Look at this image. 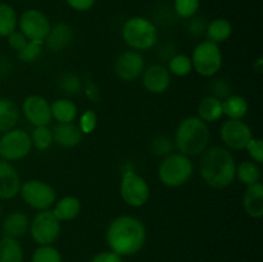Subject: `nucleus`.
<instances>
[{"label":"nucleus","instance_id":"f257e3e1","mask_svg":"<svg viewBox=\"0 0 263 262\" xmlns=\"http://www.w3.org/2000/svg\"><path fill=\"white\" fill-rule=\"evenodd\" d=\"M105 240L110 251L118 256H134L145 246L146 228L143 221L135 216L120 215L108 225Z\"/></svg>","mask_w":263,"mask_h":262},{"label":"nucleus","instance_id":"f03ea898","mask_svg":"<svg viewBox=\"0 0 263 262\" xmlns=\"http://www.w3.org/2000/svg\"><path fill=\"white\" fill-rule=\"evenodd\" d=\"M235 157L225 146H208L200 154L199 175L210 188L226 189L235 181Z\"/></svg>","mask_w":263,"mask_h":262},{"label":"nucleus","instance_id":"7ed1b4c3","mask_svg":"<svg viewBox=\"0 0 263 262\" xmlns=\"http://www.w3.org/2000/svg\"><path fill=\"white\" fill-rule=\"evenodd\" d=\"M174 145L179 153L198 157L210 146L211 131L208 123L197 116H189L179 122L174 135Z\"/></svg>","mask_w":263,"mask_h":262},{"label":"nucleus","instance_id":"20e7f679","mask_svg":"<svg viewBox=\"0 0 263 262\" xmlns=\"http://www.w3.org/2000/svg\"><path fill=\"white\" fill-rule=\"evenodd\" d=\"M121 36L128 49L141 53L157 45L159 33L157 26L149 18L135 15L125 21Z\"/></svg>","mask_w":263,"mask_h":262},{"label":"nucleus","instance_id":"39448f33","mask_svg":"<svg viewBox=\"0 0 263 262\" xmlns=\"http://www.w3.org/2000/svg\"><path fill=\"white\" fill-rule=\"evenodd\" d=\"M194 175V163L185 154L171 153L163 157L157 169V176L162 185L171 189L184 186Z\"/></svg>","mask_w":263,"mask_h":262},{"label":"nucleus","instance_id":"423d86ee","mask_svg":"<svg viewBox=\"0 0 263 262\" xmlns=\"http://www.w3.org/2000/svg\"><path fill=\"white\" fill-rule=\"evenodd\" d=\"M193 71L205 79H212L221 71L223 64V55L220 45L210 40H202L193 49L192 57Z\"/></svg>","mask_w":263,"mask_h":262},{"label":"nucleus","instance_id":"0eeeda50","mask_svg":"<svg viewBox=\"0 0 263 262\" xmlns=\"http://www.w3.org/2000/svg\"><path fill=\"white\" fill-rule=\"evenodd\" d=\"M120 197L128 207L141 208L151 199V186L141 175L127 170L121 176Z\"/></svg>","mask_w":263,"mask_h":262},{"label":"nucleus","instance_id":"6e6552de","mask_svg":"<svg viewBox=\"0 0 263 262\" xmlns=\"http://www.w3.org/2000/svg\"><path fill=\"white\" fill-rule=\"evenodd\" d=\"M21 198L30 208L35 211L51 210L57 200V192L49 182L39 179L22 181L20 189Z\"/></svg>","mask_w":263,"mask_h":262},{"label":"nucleus","instance_id":"1a4fd4ad","mask_svg":"<svg viewBox=\"0 0 263 262\" xmlns=\"http://www.w3.org/2000/svg\"><path fill=\"white\" fill-rule=\"evenodd\" d=\"M61 221L51 210L39 211L30 221L28 234L39 246H53L61 235Z\"/></svg>","mask_w":263,"mask_h":262},{"label":"nucleus","instance_id":"9d476101","mask_svg":"<svg viewBox=\"0 0 263 262\" xmlns=\"http://www.w3.org/2000/svg\"><path fill=\"white\" fill-rule=\"evenodd\" d=\"M32 143L30 134L23 128H12L0 138V158L8 162H17L31 153Z\"/></svg>","mask_w":263,"mask_h":262},{"label":"nucleus","instance_id":"9b49d317","mask_svg":"<svg viewBox=\"0 0 263 262\" xmlns=\"http://www.w3.org/2000/svg\"><path fill=\"white\" fill-rule=\"evenodd\" d=\"M18 28L27 40L44 43L51 28L48 15L39 9H27L18 17Z\"/></svg>","mask_w":263,"mask_h":262},{"label":"nucleus","instance_id":"f8f14e48","mask_svg":"<svg viewBox=\"0 0 263 262\" xmlns=\"http://www.w3.org/2000/svg\"><path fill=\"white\" fill-rule=\"evenodd\" d=\"M220 138L229 151H244L253 138L251 126L243 120H226L220 127Z\"/></svg>","mask_w":263,"mask_h":262},{"label":"nucleus","instance_id":"ddd939ff","mask_svg":"<svg viewBox=\"0 0 263 262\" xmlns=\"http://www.w3.org/2000/svg\"><path fill=\"white\" fill-rule=\"evenodd\" d=\"M145 68V59L140 51L127 49L118 54L113 63V72L125 82H133L140 79Z\"/></svg>","mask_w":263,"mask_h":262},{"label":"nucleus","instance_id":"4468645a","mask_svg":"<svg viewBox=\"0 0 263 262\" xmlns=\"http://www.w3.org/2000/svg\"><path fill=\"white\" fill-rule=\"evenodd\" d=\"M21 112L23 113L26 120L33 126H49L51 122L50 103L48 99L41 95L32 94L25 98L21 107Z\"/></svg>","mask_w":263,"mask_h":262},{"label":"nucleus","instance_id":"2eb2a0df","mask_svg":"<svg viewBox=\"0 0 263 262\" xmlns=\"http://www.w3.org/2000/svg\"><path fill=\"white\" fill-rule=\"evenodd\" d=\"M140 79L141 82H143L144 89L154 95L166 92L171 86L172 81V76L168 69H167V67L159 63L145 66Z\"/></svg>","mask_w":263,"mask_h":262},{"label":"nucleus","instance_id":"dca6fc26","mask_svg":"<svg viewBox=\"0 0 263 262\" xmlns=\"http://www.w3.org/2000/svg\"><path fill=\"white\" fill-rule=\"evenodd\" d=\"M21 184L22 180L12 162L0 158V200L14 199L20 194Z\"/></svg>","mask_w":263,"mask_h":262},{"label":"nucleus","instance_id":"f3484780","mask_svg":"<svg viewBox=\"0 0 263 262\" xmlns=\"http://www.w3.org/2000/svg\"><path fill=\"white\" fill-rule=\"evenodd\" d=\"M72 40H73V30L71 26L64 22H59L51 26L44 44L50 51L58 53L66 50L72 44Z\"/></svg>","mask_w":263,"mask_h":262},{"label":"nucleus","instance_id":"a211bd4d","mask_svg":"<svg viewBox=\"0 0 263 262\" xmlns=\"http://www.w3.org/2000/svg\"><path fill=\"white\" fill-rule=\"evenodd\" d=\"M28 228H30V218L27 213L23 211H12L8 213L2 223L3 236L13 239L23 238L28 233Z\"/></svg>","mask_w":263,"mask_h":262},{"label":"nucleus","instance_id":"6ab92c4d","mask_svg":"<svg viewBox=\"0 0 263 262\" xmlns=\"http://www.w3.org/2000/svg\"><path fill=\"white\" fill-rule=\"evenodd\" d=\"M53 131V140L57 145L62 148H74L79 145L82 140V133L80 131L79 126L74 122L71 123H57Z\"/></svg>","mask_w":263,"mask_h":262},{"label":"nucleus","instance_id":"aec40b11","mask_svg":"<svg viewBox=\"0 0 263 262\" xmlns=\"http://www.w3.org/2000/svg\"><path fill=\"white\" fill-rule=\"evenodd\" d=\"M243 208L251 218H261L263 216V184L257 182L246 188L243 194Z\"/></svg>","mask_w":263,"mask_h":262},{"label":"nucleus","instance_id":"412c9836","mask_svg":"<svg viewBox=\"0 0 263 262\" xmlns=\"http://www.w3.org/2000/svg\"><path fill=\"white\" fill-rule=\"evenodd\" d=\"M51 212L61 222L72 221L81 213V200L74 195H64L61 199L55 200L51 207Z\"/></svg>","mask_w":263,"mask_h":262},{"label":"nucleus","instance_id":"4be33fe9","mask_svg":"<svg viewBox=\"0 0 263 262\" xmlns=\"http://www.w3.org/2000/svg\"><path fill=\"white\" fill-rule=\"evenodd\" d=\"M51 118L58 123H71L79 117V108L76 103L68 98H59L50 103Z\"/></svg>","mask_w":263,"mask_h":262},{"label":"nucleus","instance_id":"5701e85b","mask_svg":"<svg viewBox=\"0 0 263 262\" xmlns=\"http://www.w3.org/2000/svg\"><path fill=\"white\" fill-rule=\"evenodd\" d=\"M198 118L205 123H213L217 122L222 118V100L217 99V98L212 97V95H207L203 98L199 102L197 107Z\"/></svg>","mask_w":263,"mask_h":262},{"label":"nucleus","instance_id":"b1692460","mask_svg":"<svg viewBox=\"0 0 263 262\" xmlns=\"http://www.w3.org/2000/svg\"><path fill=\"white\" fill-rule=\"evenodd\" d=\"M204 33L207 40L220 45V44L226 43L231 38V35H233V25L226 18H215V20L208 23Z\"/></svg>","mask_w":263,"mask_h":262},{"label":"nucleus","instance_id":"393cba45","mask_svg":"<svg viewBox=\"0 0 263 262\" xmlns=\"http://www.w3.org/2000/svg\"><path fill=\"white\" fill-rule=\"evenodd\" d=\"M20 108L14 100L9 98H0V134L12 130L20 120Z\"/></svg>","mask_w":263,"mask_h":262},{"label":"nucleus","instance_id":"a878e982","mask_svg":"<svg viewBox=\"0 0 263 262\" xmlns=\"http://www.w3.org/2000/svg\"><path fill=\"white\" fill-rule=\"evenodd\" d=\"M248 110V100L241 95L230 94L222 100V113L229 120H243Z\"/></svg>","mask_w":263,"mask_h":262},{"label":"nucleus","instance_id":"bb28decb","mask_svg":"<svg viewBox=\"0 0 263 262\" xmlns=\"http://www.w3.org/2000/svg\"><path fill=\"white\" fill-rule=\"evenodd\" d=\"M261 177L262 170L259 164L256 163V162L247 159V161H243L239 164H236L235 179H238L246 186L261 182Z\"/></svg>","mask_w":263,"mask_h":262},{"label":"nucleus","instance_id":"cd10ccee","mask_svg":"<svg viewBox=\"0 0 263 262\" xmlns=\"http://www.w3.org/2000/svg\"><path fill=\"white\" fill-rule=\"evenodd\" d=\"M0 262H23V248L18 239H0Z\"/></svg>","mask_w":263,"mask_h":262},{"label":"nucleus","instance_id":"c85d7f7f","mask_svg":"<svg viewBox=\"0 0 263 262\" xmlns=\"http://www.w3.org/2000/svg\"><path fill=\"white\" fill-rule=\"evenodd\" d=\"M18 27V17L14 8L0 3V38H7Z\"/></svg>","mask_w":263,"mask_h":262},{"label":"nucleus","instance_id":"c756f323","mask_svg":"<svg viewBox=\"0 0 263 262\" xmlns=\"http://www.w3.org/2000/svg\"><path fill=\"white\" fill-rule=\"evenodd\" d=\"M167 69L170 71L171 76L186 77L187 74L192 73L193 71L192 59H190V57L186 55V54H175V55H172L171 59H170Z\"/></svg>","mask_w":263,"mask_h":262},{"label":"nucleus","instance_id":"7c9ffc66","mask_svg":"<svg viewBox=\"0 0 263 262\" xmlns=\"http://www.w3.org/2000/svg\"><path fill=\"white\" fill-rule=\"evenodd\" d=\"M31 143L32 148H36L37 151H48L54 144L53 140V131L49 128V126H37L33 127L32 133L30 134Z\"/></svg>","mask_w":263,"mask_h":262},{"label":"nucleus","instance_id":"2f4dec72","mask_svg":"<svg viewBox=\"0 0 263 262\" xmlns=\"http://www.w3.org/2000/svg\"><path fill=\"white\" fill-rule=\"evenodd\" d=\"M44 43L40 41L28 40L20 51H17V57L22 63H33L40 58L43 53Z\"/></svg>","mask_w":263,"mask_h":262},{"label":"nucleus","instance_id":"473e14b6","mask_svg":"<svg viewBox=\"0 0 263 262\" xmlns=\"http://www.w3.org/2000/svg\"><path fill=\"white\" fill-rule=\"evenodd\" d=\"M31 262H63L61 252L53 246H39L33 251Z\"/></svg>","mask_w":263,"mask_h":262},{"label":"nucleus","instance_id":"72a5a7b5","mask_svg":"<svg viewBox=\"0 0 263 262\" xmlns=\"http://www.w3.org/2000/svg\"><path fill=\"white\" fill-rule=\"evenodd\" d=\"M200 0H174V9L177 17L192 20L199 10Z\"/></svg>","mask_w":263,"mask_h":262},{"label":"nucleus","instance_id":"f704fd0d","mask_svg":"<svg viewBox=\"0 0 263 262\" xmlns=\"http://www.w3.org/2000/svg\"><path fill=\"white\" fill-rule=\"evenodd\" d=\"M175 148L174 140L166 135H158L152 140L151 151L157 157H166L172 153V149Z\"/></svg>","mask_w":263,"mask_h":262},{"label":"nucleus","instance_id":"c9c22d12","mask_svg":"<svg viewBox=\"0 0 263 262\" xmlns=\"http://www.w3.org/2000/svg\"><path fill=\"white\" fill-rule=\"evenodd\" d=\"M79 128L82 135H90L98 126V113L94 109H85L79 116Z\"/></svg>","mask_w":263,"mask_h":262},{"label":"nucleus","instance_id":"e433bc0d","mask_svg":"<svg viewBox=\"0 0 263 262\" xmlns=\"http://www.w3.org/2000/svg\"><path fill=\"white\" fill-rule=\"evenodd\" d=\"M59 86H61V89L66 94L76 95L82 90V82L77 74L68 72V73H64L61 77V80H59Z\"/></svg>","mask_w":263,"mask_h":262},{"label":"nucleus","instance_id":"4c0bfd02","mask_svg":"<svg viewBox=\"0 0 263 262\" xmlns=\"http://www.w3.org/2000/svg\"><path fill=\"white\" fill-rule=\"evenodd\" d=\"M248 153L251 161L256 162V163L262 164L263 163V141L259 138H252L251 141L247 144L246 149Z\"/></svg>","mask_w":263,"mask_h":262},{"label":"nucleus","instance_id":"58836bf2","mask_svg":"<svg viewBox=\"0 0 263 262\" xmlns=\"http://www.w3.org/2000/svg\"><path fill=\"white\" fill-rule=\"evenodd\" d=\"M212 90L213 91L211 92V95L220 100H223L226 97L230 95V86H229L228 82L222 79H218L212 82Z\"/></svg>","mask_w":263,"mask_h":262},{"label":"nucleus","instance_id":"ea45409f","mask_svg":"<svg viewBox=\"0 0 263 262\" xmlns=\"http://www.w3.org/2000/svg\"><path fill=\"white\" fill-rule=\"evenodd\" d=\"M7 41L9 48L13 49V50L17 53V51H20L21 49L25 46V44L27 43L28 40L20 30H15L14 32H12L9 36H7Z\"/></svg>","mask_w":263,"mask_h":262},{"label":"nucleus","instance_id":"a19ab883","mask_svg":"<svg viewBox=\"0 0 263 262\" xmlns=\"http://www.w3.org/2000/svg\"><path fill=\"white\" fill-rule=\"evenodd\" d=\"M82 90H84L85 95L91 100L92 103H97L99 102L100 99V91H99V87L95 82H92L91 80H87L84 85H82Z\"/></svg>","mask_w":263,"mask_h":262},{"label":"nucleus","instance_id":"79ce46f5","mask_svg":"<svg viewBox=\"0 0 263 262\" xmlns=\"http://www.w3.org/2000/svg\"><path fill=\"white\" fill-rule=\"evenodd\" d=\"M90 262H123V259L122 257L116 254L115 252L105 251L95 254V256L90 259Z\"/></svg>","mask_w":263,"mask_h":262},{"label":"nucleus","instance_id":"37998d69","mask_svg":"<svg viewBox=\"0 0 263 262\" xmlns=\"http://www.w3.org/2000/svg\"><path fill=\"white\" fill-rule=\"evenodd\" d=\"M97 0H66L67 4L76 12H87L94 7Z\"/></svg>","mask_w":263,"mask_h":262},{"label":"nucleus","instance_id":"c03bdc74","mask_svg":"<svg viewBox=\"0 0 263 262\" xmlns=\"http://www.w3.org/2000/svg\"><path fill=\"white\" fill-rule=\"evenodd\" d=\"M189 27V32L190 35L193 36H200L202 33L205 32V27L207 26L203 23V21L200 20H193L192 22H190V25L187 26Z\"/></svg>","mask_w":263,"mask_h":262},{"label":"nucleus","instance_id":"a18cd8bd","mask_svg":"<svg viewBox=\"0 0 263 262\" xmlns=\"http://www.w3.org/2000/svg\"><path fill=\"white\" fill-rule=\"evenodd\" d=\"M253 68L256 69V71L258 72V73H261V72H262V68H263V61H262L261 57H259V58L257 59V61L254 62V63H253Z\"/></svg>","mask_w":263,"mask_h":262},{"label":"nucleus","instance_id":"49530a36","mask_svg":"<svg viewBox=\"0 0 263 262\" xmlns=\"http://www.w3.org/2000/svg\"><path fill=\"white\" fill-rule=\"evenodd\" d=\"M2 210H3V208H2V204H0V215H2Z\"/></svg>","mask_w":263,"mask_h":262}]
</instances>
